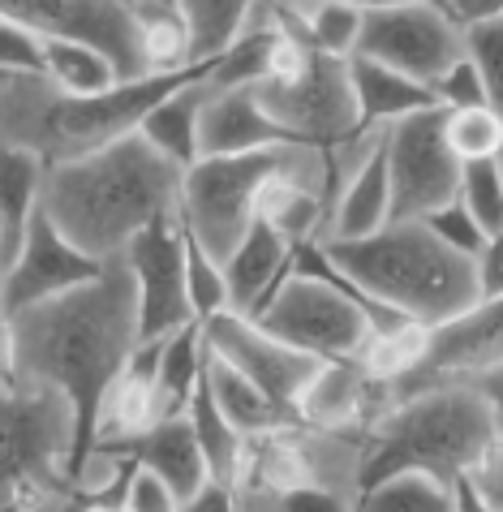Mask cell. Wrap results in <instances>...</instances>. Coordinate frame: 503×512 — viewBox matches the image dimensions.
I'll list each match as a JSON object with an SVG mask.
<instances>
[{"label":"cell","instance_id":"obj_33","mask_svg":"<svg viewBox=\"0 0 503 512\" xmlns=\"http://www.w3.org/2000/svg\"><path fill=\"white\" fill-rule=\"evenodd\" d=\"M456 203H461L469 216L482 224L486 237L499 233V229H503V173H499V160L461 164V186H456Z\"/></svg>","mask_w":503,"mask_h":512},{"label":"cell","instance_id":"obj_32","mask_svg":"<svg viewBox=\"0 0 503 512\" xmlns=\"http://www.w3.org/2000/svg\"><path fill=\"white\" fill-rule=\"evenodd\" d=\"M185 297H190L194 323L215 319L220 310H228V280H224V263L198 246L185 233Z\"/></svg>","mask_w":503,"mask_h":512},{"label":"cell","instance_id":"obj_14","mask_svg":"<svg viewBox=\"0 0 503 512\" xmlns=\"http://www.w3.org/2000/svg\"><path fill=\"white\" fill-rule=\"evenodd\" d=\"M198 327H203V340H207L211 353H220L224 362H233L241 375H250L258 388L284 409V414L297 418L301 392H306V383L323 366L319 358L284 345L280 336L263 332L254 319L237 315V310H220L215 319L198 323Z\"/></svg>","mask_w":503,"mask_h":512},{"label":"cell","instance_id":"obj_35","mask_svg":"<svg viewBox=\"0 0 503 512\" xmlns=\"http://www.w3.org/2000/svg\"><path fill=\"white\" fill-rule=\"evenodd\" d=\"M241 504H250L258 512H357V495L340 487H293L284 495H237Z\"/></svg>","mask_w":503,"mask_h":512},{"label":"cell","instance_id":"obj_52","mask_svg":"<svg viewBox=\"0 0 503 512\" xmlns=\"http://www.w3.org/2000/svg\"><path fill=\"white\" fill-rule=\"evenodd\" d=\"M499 173H503V155H499Z\"/></svg>","mask_w":503,"mask_h":512},{"label":"cell","instance_id":"obj_49","mask_svg":"<svg viewBox=\"0 0 503 512\" xmlns=\"http://www.w3.org/2000/svg\"><path fill=\"white\" fill-rule=\"evenodd\" d=\"M125 5H168L172 9V0H125Z\"/></svg>","mask_w":503,"mask_h":512},{"label":"cell","instance_id":"obj_43","mask_svg":"<svg viewBox=\"0 0 503 512\" xmlns=\"http://www.w3.org/2000/svg\"><path fill=\"white\" fill-rule=\"evenodd\" d=\"M181 512H241L237 508V491L228 482H207L194 500H185Z\"/></svg>","mask_w":503,"mask_h":512},{"label":"cell","instance_id":"obj_38","mask_svg":"<svg viewBox=\"0 0 503 512\" xmlns=\"http://www.w3.org/2000/svg\"><path fill=\"white\" fill-rule=\"evenodd\" d=\"M0 74H43V39L0 18Z\"/></svg>","mask_w":503,"mask_h":512},{"label":"cell","instance_id":"obj_8","mask_svg":"<svg viewBox=\"0 0 503 512\" xmlns=\"http://www.w3.org/2000/svg\"><path fill=\"white\" fill-rule=\"evenodd\" d=\"M258 104L267 108V117L280 125L284 138L297 147H314L323 155H336L349 147L353 138H362V117H357V99L349 82V61L314 52L310 69L293 82H271L263 78L254 87Z\"/></svg>","mask_w":503,"mask_h":512},{"label":"cell","instance_id":"obj_44","mask_svg":"<svg viewBox=\"0 0 503 512\" xmlns=\"http://www.w3.org/2000/svg\"><path fill=\"white\" fill-rule=\"evenodd\" d=\"M9 379H18V332L9 310H0V383Z\"/></svg>","mask_w":503,"mask_h":512},{"label":"cell","instance_id":"obj_6","mask_svg":"<svg viewBox=\"0 0 503 512\" xmlns=\"http://www.w3.org/2000/svg\"><path fill=\"white\" fill-rule=\"evenodd\" d=\"M297 155V142L263 147L246 155H207L185 168L181 181V224L211 259H228L237 241L254 229L263 186Z\"/></svg>","mask_w":503,"mask_h":512},{"label":"cell","instance_id":"obj_34","mask_svg":"<svg viewBox=\"0 0 503 512\" xmlns=\"http://www.w3.org/2000/svg\"><path fill=\"white\" fill-rule=\"evenodd\" d=\"M465 56H469V65L478 69V78H482L486 104L503 117V18L469 26L465 31Z\"/></svg>","mask_w":503,"mask_h":512},{"label":"cell","instance_id":"obj_27","mask_svg":"<svg viewBox=\"0 0 503 512\" xmlns=\"http://www.w3.org/2000/svg\"><path fill=\"white\" fill-rule=\"evenodd\" d=\"M185 422H190V431H194V439H198V448H203V457H207L211 482H228V487H233L246 439H241V435H237V426L220 414V405H215V396H211V388H207V375L198 379V388H194V396H190Z\"/></svg>","mask_w":503,"mask_h":512},{"label":"cell","instance_id":"obj_1","mask_svg":"<svg viewBox=\"0 0 503 512\" xmlns=\"http://www.w3.org/2000/svg\"><path fill=\"white\" fill-rule=\"evenodd\" d=\"M18 379L48 383L69 401L78 422V461L95 444V422L108 388L138 349V293L125 259L104 263L91 284L48 297L13 315Z\"/></svg>","mask_w":503,"mask_h":512},{"label":"cell","instance_id":"obj_45","mask_svg":"<svg viewBox=\"0 0 503 512\" xmlns=\"http://www.w3.org/2000/svg\"><path fill=\"white\" fill-rule=\"evenodd\" d=\"M473 388H478L486 409H491L495 431H503V366H499V371H491V375H482V379H473Z\"/></svg>","mask_w":503,"mask_h":512},{"label":"cell","instance_id":"obj_9","mask_svg":"<svg viewBox=\"0 0 503 512\" xmlns=\"http://www.w3.org/2000/svg\"><path fill=\"white\" fill-rule=\"evenodd\" d=\"M353 56H370L435 91V82L465 56V35L435 0H396V5L366 9Z\"/></svg>","mask_w":503,"mask_h":512},{"label":"cell","instance_id":"obj_47","mask_svg":"<svg viewBox=\"0 0 503 512\" xmlns=\"http://www.w3.org/2000/svg\"><path fill=\"white\" fill-rule=\"evenodd\" d=\"M13 254H18V241H13L5 216H0V272H5V267L13 263Z\"/></svg>","mask_w":503,"mask_h":512},{"label":"cell","instance_id":"obj_30","mask_svg":"<svg viewBox=\"0 0 503 512\" xmlns=\"http://www.w3.org/2000/svg\"><path fill=\"white\" fill-rule=\"evenodd\" d=\"M289 5L297 9V22L314 52L336 56V61H349L357 52L362 22H366L362 5H353V0H289Z\"/></svg>","mask_w":503,"mask_h":512},{"label":"cell","instance_id":"obj_23","mask_svg":"<svg viewBox=\"0 0 503 512\" xmlns=\"http://www.w3.org/2000/svg\"><path fill=\"white\" fill-rule=\"evenodd\" d=\"M203 366H207V340L198 323L164 336L160 375H155V422L185 418L190 396L198 388V379H203Z\"/></svg>","mask_w":503,"mask_h":512},{"label":"cell","instance_id":"obj_21","mask_svg":"<svg viewBox=\"0 0 503 512\" xmlns=\"http://www.w3.org/2000/svg\"><path fill=\"white\" fill-rule=\"evenodd\" d=\"M203 99H207V74H198L190 82H181V87H172L138 125V134L147 138L164 160L177 164L181 173L190 164H198V117H203Z\"/></svg>","mask_w":503,"mask_h":512},{"label":"cell","instance_id":"obj_18","mask_svg":"<svg viewBox=\"0 0 503 512\" xmlns=\"http://www.w3.org/2000/svg\"><path fill=\"white\" fill-rule=\"evenodd\" d=\"M293 272V241L276 233L267 220H254V229L237 241V250L224 259L228 280V310L258 315V306Z\"/></svg>","mask_w":503,"mask_h":512},{"label":"cell","instance_id":"obj_28","mask_svg":"<svg viewBox=\"0 0 503 512\" xmlns=\"http://www.w3.org/2000/svg\"><path fill=\"white\" fill-rule=\"evenodd\" d=\"M357 512H456V491L422 469H405L357 491Z\"/></svg>","mask_w":503,"mask_h":512},{"label":"cell","instance_id":"obj_26","mask_svg":"<svg viewBox=\"0 0 503 512\" xmlns=\"http://www.w3.org/2000/svg\"><path fill=\"white\" fill-rule=\"evenodd\" d=\"M43 177H48V164H43L35 151L0 142V216H5L18 246H22V237L39 211Z\"/></svg>","mask_w":503,"mask_h":512},{"label":"cell","instance_id":"obj_41","mask_svg":"<svg viewBox=\"0 0 503 512\" xmlns=\"http://www.w3.org/2000/svg\"><path fill=\"white\" fill-rule=\"evenodd\" d=\"M473 276H478V297H503V229L486 237L482 254L473 259Z\"/></svg>","mask_w":503,"mask_h":512},{"label":"cell","instance_id":"obj_46","mask_svg":"<svg viewBox=\"0 0 503 512\" xmlns=\"http://www.w3.org/2000/svg\"><path fill=\"white\" fill-rule=\"evenodd\" d=\"M452 491H456V512H491V508L478 500V495H473V487H469L465 478H456V482H452Z\"/></svg>","mask_w":503,"mask_h":512},{"label":"cell","instance_id":"obj_19","mask_svg":"<svg viewBox=\"0 0 503 512\" xmlns=\"http://www.w3.org/2000/svg\"><path fill=\"white\" fill-rule=\"evenodd\" d=\"M121 448L138 461V469H147L151 478H160L181 504L194 500V495L211 482L207 457H203V448H198V439H194V431H190V422L185 418L155 422L151 431L125 439Z\"/></svg>","mask_w":503,"mask_h":512},{"label":"cell","instance_id":"obj_17","mask_svg":"<svg viewBox=\"0 0 503 512\" xmlns=\"http://www.w3.org/2000/svg\"><path fill=\"white\" fill-rule=\"evenodd\" d=\"M284 130L267 117L258 104L254 87H233V91H211L203 99V117H198V160L207 155H246L263 147H284Z\"/></svg>","mask_w":503,"mask_h":512},{"label":"cell","instance_id":"obj_37","mask_svg":"<svg viewBox=\"0 0 503 512\" xmlns=\"http://www.w3.org/2000/svg\"><path fill=\"white\" fill-rule=\"evenodd\" d=\"M473 495L491 508V512H503V431H495L486 444L478 448V457H473L465 465V474H461Z\"/></svg>","mask_w":503,"mask_h":512},{"label":"cell","instance_id":"obj_40","mask_svg":"<svg viewBox=\"0 0 503 512\" xmlns=\"http://www.w3.org/2000/svg\"><path fill=\"white\" fill-rule=\"evenodd\" d=\"M125 508H129V512H181V500L164 487L160 478H151L147 469H138L134 482H129Z\"/></svg>","mask_w":503,"mask_h":512},{"label":"cell","instance_id":"obj_2","mask_svg":"<svg viewBox=\"0 0 503 512\" xmlns=\"http://www.w3.org/2000/svg\"><path fill=\"white\" fill-rule=\"evenodd\" d=\"M181 181L177 164L142 134H129L91 155L52 164L39 207L78 250L112 263L142 229L181 207Z\"/></svg>","mask_w":503,"mask_h":512},{"label":"cell","instance_id":"obj_3","mask_svg":"<svg viewBox=\"0 0 503 512\" xmlns=\"http://www.w3.org/2000/svg\"><path fill=\"white\" fill-rule=\"evenodd\" d=\"M323 250L344 276L400 319L435 327L478 302L473 259L443 246L426 220H396L362 241H323Z\"/></svg>","mask_w":503,"mask_h":512},{"label":"cell","instance_id":"obj_13","mask_svg":"<svg viewBox=\"0 0 503 512\" xmlns=\"http://www.w3.org/2000/svg\"><path fill=\"white\" fill-rule=\"evenodd\" d=\"M503 366V297H478L469 310L443 319L426 336V358L405 383L392 388V401L443 383H473Z\"/></svg>","mask_w":503,"mask_h":512},{"label":"cell","instance_id":"obj_12","mask_svg":"<svg viewBox=\"0 0 503 512\" xmlns=\"http://www.w3.org/2000/svg\"><path fill=\"white\" fill-rule=\"evenodd\" d=\"M125 267L138 293V340H164L194 323L185 297V224L181 207L142 229L125 246Z\"/></svg>","mask_w":503,"mask_h":512},{"label":"cell","instance_id":"obj_24","mask_svg":"<svg viewBox=\"0 0 503 512\" xmlns=\"http://www.w3.org/2000/svg\"><path fill=\"white\" fill-rule=\"evenodd\" d=\"M254 5L258 0H172L177 18L185 22V35H190V61L211 65L237 39Z\"/></svg>","mask_w":503,"mask_h":512},{"label":"cell","instance_id":"obj_48","mask_svg":"<svg viewBox=\"0 0 503 512\" xmlns=\"http://www.w3.org/2000/svg\"><path fill=\"white\" fill-rule=\"evenodd\" d=\"M78 512H129L125 500H82Z\"/></svg>","mask_w":503,"mask_h":512},{"label":"cell","instance_id":"obj_15","mask_svg":"<svg viewBox=\"0 0 503 512\" xmlns=\"http://www.w3.org/2000/svg\"><path fill=\"white\" fill-rule=\"evenodd\" d=\"M104 263L91 259L86 250H78L56 224L48 220V211H35L31 229H26L18 254L5 267V310L18 315V310H31L48 297H61L78 284H91Z\"/></svg>","mask_w":503,"mask_h":512},{"label":"cell","instance_id":"obj_10","mask_svg":"<svg viewBox=\"0 0 503 512\" xmlns=\"http://www.w3.org/2000/svg\"><path fill=\"white\" fill-rule=\"evenodd\" d=\"M387 190H392V224L426 220L448 207L461 186V160L443 138V108H426L383 130Z\"/></svg>","mask_w":503,"mask_h":512},{"label":"cell","instance_id":"obj_20","mask_svg":"<svg viewBox=\"0 0 503 512\" xmlns=\"http://www.w3.org/2000/svg\"><path fill=\"white\" fill-rule=\"evenodd\" d=\"M349 82H353V99H357V117L362 130H387V125L413 117V112L439 108L435 91L426 82L387 69L370 56H349Z\"/></svg>","mask_w":503,"mask_h":512},{"label":"cell","instance_id":"obj_25","mask_svg":"<svg viewBox=\"0 0 503 512\" xmlns=\"http://www.w3.org/2000/svg\"><path fill=\"white\" fill-rule=\"evenodd\" d=\"M43 78L65 95H99L121 82L117 65L82 39H43Z\"/></svg>","mask_w":503,"mask_h":512},{"label":"cell","instance_id":"obj_11","mask_svg":"<svg viewBox=\"0 0 503 512\" xmlns=\"http://www.w3.org/2000/svg\"><path fill=\"white\" fill-rule=\"evenodd\" d=\"M0 18L26 26L39 39H82L117 65L121 82L155 74L142 26L125 0H0Z\"/></svg>","mask_w":503,"mask_h":512},{"label":"cell","instance_id":"obj_42","mask_svg":"<svg viewBox=\"0 0 503 512\" xmlns=\"http://www.w3.org/2000/svg\"><path fill=\"white\" fill-rule=\"evenodd\" d=\"M435 5L448 13L452 26H461V35L469 31V26H482V22L503 18V0H435Z\"/></svg>","mask_w":503,"mask_h":512},{"label":"cell","instance_id":"obj_36","mask_svg":"<svg viewBox=\"0 0 503 512\" xmlns=\"http://www.w3.org/2000/svg\"><path fill=\"white\" fill-rule=\"evenodd\" d=\"M426 229L435 233V237H439V241H443V246H448V250L465 254V259H478V254H482V246H486V233H482V224L473 220L469 211H465L461 203H456V198H452L448 207L430 211V216H426Z\"/></svg>","mask_w":503,"mask_h":512},{"label":"cell","instance_id":"obj_29","mask_svg":"<svg viewBox=\"0 0 503 512\" xmlns=\"http://www.w3.org/2000/svg\"><path fill=\"white\" fill-rule=\"evenodd\" d=\"M426 336H430L426 323H396V327H383V332H370L362 353H357V366L366 371V379L396 388V383H405L422 366Z\"/></svg>","mask_w":503,"mask_h":512},{"label":"cell","instance_id":"obj_5","mask_svg":"<svg viewBox=\"0 0 503 512\" xmlns=\"http://www.w3.org/2000/svg\"><path fill=\"white\" fill-rule=\"evenodd\" d=\"M78 422L56 388L0 383V512H78Z\"/></svg>","mask_w":503,"mask_h":512},{"label":"cell","instance_id":"obj_31","mask_svg":"<svg viewBox=\"0 0 503 512\" xmlns=\"http://www.w3.org/2000/svg\"><path fill=\"white\" fill-rule=\"evenodd\" d=\"M443 138H448V151L461 164L473 160H499L503 155V117L495 108H443Z\"/></svg>","mask_w":503,"mask_h":512},{"label":"cell","instance_id":"obj_39","mask_svg":"<svg viewBox=\"0 0 503 512\" xmlns=\"http://www.w3.org/2000/svg\"><path fill=\"white\" fill-rule=\"evenodd\" d=\"M435 99H439V108H448V112H456V108H482L486 104L482 78H478V69L469 65V56H461V61H456L448 74L435 82ZM486 108H491V104H486Z\"/></svg>","mask_w":503,"mask_h":512},{"label":"cell","instance_id":"obj_50","mask_svg":"<svg viewBox=\"0 0 503 512\" xmlns=\"http://www.w3.org/2000/svg\"><path fill=\"white\" fill-rule=\"evenodd\" d=\"M0 310H5V272H0Z\"/></svg>","mask_w":503,"mask_h":512},{"label":"cell","instance_id":"obj_4","mask_svg":"<svg viewBox=\"0 0 503 512\" xmlns=\"http://www.w3.org/2000/svg\"><path fill=\"white\" fill-rule=\"evenodd\" d=\"M491 435L495 418L473 383H443V388L400 396L362 431L357 491L405 469L456 482Z\"/></svg>","mask_w":503,"mask_h":512},{"label":"cell","instance_id":"obj_16","mask_svg":"<svg viewBox=\"0 0 503 512\" xmlns=\"http://www.w3.org/2000/svg\"><path fill=\"white\" fill-rule=\"evenodd\" d=\"M392 224V190H387V155L383 130L370 151L336 181L332 207L323 220V241H362Z\"/></svg>","mask_w":503,"mask_h":512},{"label":"cell","instance_id":"obj_51","mask_svg":"<svg viewBox=\"0 0 503 512\" xmlns=\"http://www.w3.org/2000/svg\"><path fill=\"white\" fill-rule=\"evenodd\" d=\"M237 508H241V512H258V508H250V504H241V500H237Z\"/></svg>","mask_w":503,"mask_h":512},{"label":"cell","instance_id":"obj_7","mask_svg":"<svg viewBox=\"0 0 503 512\" xmlns=\"http://www.w3.org/2000/svg\"><path fill=\"white\" fill-rule=\"evenodd\" d=\"M254 319L263 332L280 336L284 345H293L301 353L319 362H344V358H357L366 345V336L375 332V323L353 297H344L332 284L314 280V276H301L289 272L276 293L258 306Z\"/></svg>","mask_w":503,"mask_h":512},{"label":"cell","instance_id":"obj_22","mask_svg":"<svg viewBox=\"0 0 503 512\" xmlns=\"http://www.w3.org/2000/svg\"><path fill=\"white\" fill-rule=\"evenodd\" d=\"M203 375H207V388H211V396H215V405H220V414L237 426L241 439L267 435V431H280V426H293V422H297L293 414H284V409L271 401V396L258 388L250 375H241L233 362H224L220 353L207 349Z\"/></svg>","mask_w":503,"mask_h":512}]
</instances>
